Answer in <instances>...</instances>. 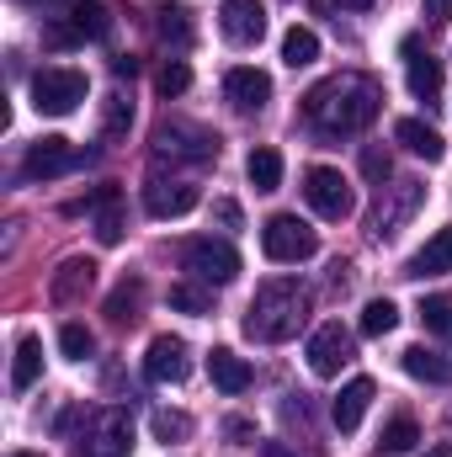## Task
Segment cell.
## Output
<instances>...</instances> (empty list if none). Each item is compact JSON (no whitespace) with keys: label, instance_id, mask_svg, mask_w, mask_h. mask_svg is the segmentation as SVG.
<instances>
[{"label":"cell","instance_id":"obj_1","mask_svg":"<svg viewBox=\"0 0 452 457\" xmlns=\"http://www.w3.org/2000/svg\"><path fill=\"white\" fill-rule=\"evenodd\" d=\"M378 112H383V91H378L372 75H356V70H340V75L320 80L304 96V117L320 133H356V128H367Z\"/></svg>","mask_w":452,"mask_h":457},{"label":"cell","instance_id":"obj_2","mask_svg":"<svg viewBox=\"0 0 452 457\" xmlns=\"http://www.w3.org/2000/svg\"><path fill=\"white\" fill-rule=\"evenodd\" d=\"M309 309H314V298H309V287L298 277H272V282L255 287V298L245 309V336L266 341V345H282L309 325Z\"/></svg>","mask_w":452,"mask_h":457},{"label":"cell","instance_id":"obj_3","mask_svg":"<svg viewBox=\"0 0 452 457\" xmlns=\"http://www.w3.org/2000/svg\"><path fill=\"white\" fill-rule=\"evenodd\" d=\"M70 457H133V420H128V410H117V404L91 410L80 436L70 442Z\"/></svg>","mask_w":452,"mask_h":457},{"label":"cell","instance_id":"obj_4","mask_svg":"<svg viewBox=\"0 0 452 457\" xmlns=\"http://www.w3.org/2000/svg\"><path fill=\"white\" fill-rule=\"evenodd\" d=\"M181 266H187L197 282H208V287H229V282L239 277V250H234L229 239L203 234V239H187V245H181Z\"/></svg>","mask_w":452,"mask_h":457},{"label":"cell","instance_id":"obj_5","mask_svg":"<svg viewBox=\"0 0 452 457\" xmlns=\"http://www.w3.org/2000/svg\"><path fill=\"white\" fill-rule=\"evenodd\" d=\"M261 250L277 266H298V261H309L320 250V234L304 224L298 213H277V219H266V228H261Z\"/></svg>","mask_w":452,"mask_h":457},{"label":"cell","instance_id":"obj_6","mask_svg":"<svg viewBox=\"0 0 452 457\" xmlns=\"http://www.w3.org/2000/svg\"><path fill=\"white\" fill-rule=\"evenodd\" d=\"M421 203H426V187H421V181H394V187H383V192H378V208L367 213V234H372V239H394L399 228L415 219Z\"/></svg>","mask_w":452,"mask_h":457},{"label":"cell","instance_id":"obj_7","mask_svg":"<svg viewBox=\"0 0 452 457\" xmlns=\"http://www.w3.org/2000/svg\"><path fill=\"white\" fill-rule=\"evenodd\" d=\"M86 75L80 70H38L32 75V107L43 117H70L86 102Z\"/></svg>","mask_w":452,"mask_h":457},{"label":"cell","instance_id":"obj_8","mask_svg":"<svg viewBox=\"0 0 452 457\" xmlns=\"http://www.w3.org/2000/svg\"><path fill=\"white\" fill-rule=\"evenodd\" d=\"M155 154L160 160H219V133L197 128V122H160L155 128Z\"/></svg>","mask_w":452,"mask_h":457},{"label":"cell","instance_id":"obj_9","mask_svg":"<svg viewBox=\"0 0 452 457\" xmlns=\"http://www.w3.org/2000/svg\"><path fill=\"white\" fill-rule=\"evenodd\" d=\"M304 197H309V208H314L320 219H331V224L351 219V208H356L351 181H346L340 170H331V165H314V170L304 176Z\"/></svg>","mask_w":452,"mask_h":457},{"label":"cell","instance_id":"obj_10","mask_svg":"<svg viewBox=\"0 0 452 457\" xmlns=\"http://www.w3.org/2000/svg\"><path fill=\"white\" fill-rule=\"evenodd\" d=\"M346 361H351V330H346L340 320H325V325L309 336V372H314V378H336Z\"/></svg>","mask_w":452,"mask_h":457},{"label":"cell","instance_id":"obj_11","mask_svg":"<svg viewBox=\"0 0 452 457\" xmlns=\"http://www.w3.org/2000/svg\"><path fill=\"white\" fill-rule=\"evenodd\" d=\"M75 165H80V149H75L70 138L48 133V138H38V144L27 149V160H21V176H27V181H48V176H64V170H75Z\"/></svg>","mask_w":452,"mask_h":457},{"label":"cell","instance_id":"obj_12","mask_svg":"<svg viewBox=\"0 0 452 457\" xmlns=\"http://www.w3.org/2000/svg\"><path fill=\"white\" fill-rule=\"evenodd\" d=\"M192 372V351L181 336H155L149 351H144V378L149 383H187Z\"/></svg>","mask_w":452,"mask_h":457},{"label":"cell","instance_id":"obj_13","mask_svg":"<svg viewBox=\"0 0 452 457\" xmlns=\"http://www.w3.org/2000/svg\"><path fill=\"white\" fill-rule=\"evenodd\" d=\"M224 102L234 112H261L272 102V75L255 70V64H234L224 75Z\"/></svg>","mask_w":452,"mask_h":457},{"label":"cell","instance_id":"obj_14","mask_svg":"<svg viewBox=\"0 0 452 457\" xmlns=\"http://www.w3.org/2000/svg\"><path fill=\"white\" fill-rule=\"evenodd\" d=\"M219 32L229 43H239V48L261 43L266 37V5L261 0H224L219 5Z\"/></svg>","mask_w":452,"mask_h":457},{"label":"cell","instance_id":"obj_15","mask_svg":"<svg viewBox=\"0 0 452 457\" xmlns=\"http://www.w3.org/2000/svg\"><path fill=\"white\" fill-rule=\"evenodd\" d=\"M405 80H410V96H421V102H437L442 96V59H431V54H421V43L415 37H405Z\"/></svg>","mask_w":452,"mask_h":457},{"label":"cell","instance_id":"obj_16","mask_svg":"<svg viewBox=\"0 0 452 457\" xmlns=\"http://www.w3.org/2000/svg\"><path fill=\"white\" fill-rule=\"evenodd\" d=\"M144 208H149V219H181L197 208V187L192 181H149Z\"/></svg>","mask_w":452,"mask_h":457},{"label":"cell","instance_id":"obj_17","mask_svg":"<svg viewBox=\"0 0 452 457\" xmlns=\"http://www.w3.org/2000/svg\"><path fill=\"white\" fill-rule=\"evenodd\" d=\"M91 282H96V261H86V255H70L59 271H54V282H48V293H54V303H80L86 293H91Z\"/></svg>","mask_w":452,"mask_h":457},{"label":"cell","instance_id":"obj_18","mask_svg":"<svg viewBox=\"0 0 452 457\" xmlns=\"http://www.w3.org/2000/svg\"><path fill=\"white\" fill-rule=\"evenodd\" d=\"M208 378H213L219 394H245V388H250V361L234 356L229 345H213V351H208Z\"/></svg>","mask_w":452,"mask_h":457},{"label":"cell","instance_id":"obj_19","mask_svg":"<svg viewBox=\"0 0 452 457\" xmlns=\"http://www.w3.org/2000/svg\"><path fill=\"white\" fill-rule=\"evenodd\" d=\"M372 378H351L346 388H340V399L331 404V420H336L340 431H356L362 426V415H367V404H372Z\"/></svg>","mask_w":452,"mask_h":457},{"label":"cell","instance_id":"obj_20","mask_svg":"<svg viewBox=\"0 0 452 457\" xmlns=\"http://www.w3.org/2000/svg\"><path fill=\"white\" fill-rule=\"evenodd\" d=\"M394 138H399V144H405L410 154H421L426 165H437V160L448 154V144H442V133H437V128H426L421 117H399V122H394Z\"/></svg>","mask_w":452,"mask_h":457},{"label":"cell","instance_id":"obj_21","mask_svg":"<svg viewBox=\"0 0 452 457\" xmlns=\"http://www.w3.org/2000/svg\"><path fill=\"white\" fill-rule=\"evenodd\" d=\"M442 271H452V228L431 234V239L410 255V266H405V277H442Z\"/></svg>","mask_w":452,"mask_h":457},{"label":"cell","instance_id":"obj_22","mask_svg":"<svg viewBox=\"0 0 452 457\" xmlns=\"http://www.w3.org/2000/svg\"><path fill=\"white\" fill-rule=\"evenodd\" d=\"M405 372L415 378V383H437V388H448L452 383V356H442V351H426V345H410L405 356Z\"/></svg>","mask_w":452,"mask_h":457},{"label":"cell","instance_id":"obj_23","mask_svg":"<svg viewBox=\"0 0 452 457\" xmlns=\"http://www.w3.org/2000/svg\"><path fill=\"white\" fill-rule=\"evenodd\" d=\"M155 32H160V43L187 48V43H192V11H187L181 0H160V5H155Z\"/></svg>","mask_w":452,"mask_h":457},{"label":"cell","instance_id":"obj_24","mask_svg":"<svg viewBox=\"0 0 452 457\" xmlns=\"http://www.w3.org/2000/svg\"><path fill=\"white\" fill-rule=\"evenodd\" d=\"M38 378H43V341L38 336H21L16 341V361H11V388L27 394Z\"/></svg>","mask_w":452,"mask_h":457},{"label":"cell","instance_id":"obj_25","mask_svg":"<svg viewBox=\"0 0 452 457\" xmlns=\"http://www.w3.org/2000/svg\"><path fill=\"white\" fill-rule=\"evenodd\" d=\"M86 208H96V239H102V245H117V239H122V208H117V187H96Z\"/></svg>","mask_w":452,"mask_h":457},{"label":"cell","instance_id":"obj_26","mask_svg":"<svg viewBox=\"0 0 452 457\" xmlns=\"http://www.w3.org/2000/svg\"><path fill=\"white\" fill-rule=\"evenodd\" d=\"M245 176H250V187L255 192H277L282 187V154L277 149H250V160H245Z\"/></svg>","mask_w":452,"mask_h":457},{"label":"cell","instance_id":"obj_27","mask_svg":"<svg viewBox=\"0 0 452 457\" xmlns=\"http://www.w3.org/2000/svg\"><path fill=\"white\" fill-rule=\"evenodd\" d=\"M320 59V37L309 32V27H288V37H282V64L288 70H309Z\"/></svg>","mask_w":452,"mask_h":457},{"label":"cell","instance_id":"obj_28","mask_svg":"<svg viewBox=\"0 0 452 457\" xmlns=\"http://www.w3.org/2000/svg\"><path fill=\"white\" fill-rule=\"evenodd\" d=\"M70 32H75V37H107V32H113V16H107L96 0H75V11H70Z\"/></svg>","mask_w":452,"mask_h":457},{"label":"cell","instance_id":"obj_29","mask_svg":"<svg viewBox=\"0 0 452 457\" xmlns=\"http://www.w3.org/2000/svg\"><path fill=\"white\" fill-rule=\"evenodd\" d=\"M138 303H144V282L128 277L113 298H107V320H113V325H133V320H138Z\"/></svg>","mask_w":452,"mask_h":457},{"label":"cell","instance_id":"obj_30","mask_svg":"<svg viewBox=\"0 0 452 457\" xmlns=\"http://www.w3.org/2000/svg\"><path fill=\"white\" fill-rule=\"evenodd\" d=\"M415 442H421V426H415V420H410V415H394V420H389V426H383V436H378V447H383V453H415Z\"/></svg>","mask_w":452,"mask_h":457},{"label":"cell","instance_id":"obj_31","mask_svg":"<svg viewBox=\"0 0 452 457\" xmlns=\"http://www.w3.org/2000/svg\"><path fill=\"white\" fill-rule=\"evenodd\" d=\"M394 325H399V309H394L389 298H372V303L362 309V336H367V341H383Z\"/></svg>","mask_w":452,"mask_h":457},{"label":"cell","instance_id":"obj_32","mask_svg":"<svg viewBox=\"0 0 452 457\" xmlns=\"http://www.w3.org/2000/svg\"><path fill=\"white\" fill-rule=\"evenodd\" d=\"M149 431H155V442H187L192 436V415L187 410H155Z\"/></svg>","mask_w":452,"mask_h":457},{"label":"cell","instance_id":"obj_33","mask_svg":"<svg viewBox=\"0 0 452 457\" xmlns=\"http://www.w3.org/2000/svg\"><path fill=\"white\" fill-rule=\"evenodd\" d=\"M421 325H426V336H437L442 345H452V303L448 298H426L421 303Z\"/></svg>","mask_w":452,"mask_h":457},{"label":"cell","instance_id":"obj_34","mask_svg":"<svg viewBox=\"0 0 452 457\" xmlns=\"http://www.w3.org/2000/svg\"><path fill=\"white\" fill-rule=\"evenodd\" d=\"M128 122H133V102H128L122 91H113V96H107V107H102V133H107V138H122V133H128Z\"/></svg>","mask_w":452,"mask_h":457},{"label":"cell","instance_id":"obj_35","mask_svg":"<svg viewBox=\"0 0 452 457\" xmlns=\"http://www.w3.org/2000/svg\"><path fill=\"white\" fill-rule=\"evenodd\" d=\"M59 351H64L70 361H86V356L96 351V336H91L86 325H64V330H59Z\"/></svg>","mask_w":452,"mask_h":457},{"label":"cell","instance_id":"obj_36","mask_svg":"<svg viewBox=\"0 0 452 457\" xmlns=\"http://www.w3.org/2000/svg\"><path fill=\"white\" fill-rule=\"evenodd\" d=\"M155 86H160V96H181V91L192 86V70H187L181 59H165L160 75H155Z\"/></svg>","mask_w":452,"mask_h":457},{"label":"cell","instance_id":"obj_37","mask_svg":"<svg viewBox=\"0 0 452 457\" xmlns=\"http://www.w3.org/2000/svg\"><path fill=\"white\" fill-rule=\"evenodd\" d=\"M171 309H181V314H208V293L192 287V282H176V287H171Z\"/></svg>","mask_w":452,"mask_h":457},{"label":"cell","instance_id":"obj_38","mask_svg":"<svg viewBox=\"0 0 452 457\" xmlns=\"http://www.w3.org/2000/svg\"><path fill=\"white\" fill-rule=\"evenodd\" d=\"M362 176L367 181H383L389 176V154L383 149H362Z\"/></svg>","mask_w":452,"mask_h":457},{"label":"cell","instance_id":"obj_39","mask_svg":"<svg viewBox=\"0 0 452 457\" xmlns=\"http://www.w3.org/2000/svg\"><path fill=\"white\" fill-rule=\"evenodd\" d=\"M213 219H219L224 228H239V203H229V197H219V203H213Z\"/></svg>","mask_w":452,"mask_h":457},{"label":"cell","instance_id":"obj_40","mask_svg":"<svg viewBox=\"0 0 452 457\" xmlns=\"http://www.w3.org/2000/svg\"><path fill=\"white\" fill-rule=\"evenodd\" d=\"M448 11H452V0H426V21H431V27H442Z\"/></svg>","mask_w":452,"mask_h":457},{"label":"cell","instance_id":"obj_41","mask_svg":"<svg viewBox=\"0 0 452 457\" xmlns=\"http://www.w3.org/2000/svg\"><path fill=\"white\" fill-rule=\"evenodd\" d=\"M113 75H128V80H133V75H138V59H128V54L113 59Z\"/></svg>","mask_w":452,"mask_h":457},{"label":"cell","instance_id":"obj_42","mask_svg":"<svg viewBox=\"0 0 452 457\" xmlns=\"http://www.w3.org/2000/svg\"><path fill=\"white\" fill-rule=\"evenodd\" d=\"M421 457H452V447L442 442V447H431V453H421Z\"/></svg>","mask_w":452,"mask_h":457},{"label":"cell","instance_id":"obj_43","mask_svg":"<svg viewBox=\"0 0 452 457\" xmlns=\"http://www.w3.org/2000/svg\"><path fill=\"white\" fill-rule=\"evenodd\" d=\"M340 5H351V11H367V5H372V0H340Z\"/></svg>","mask_w":452,"mask_h":457},{"label":"cell","instance_id":"obj_44","mask_svg":"<svg viewBox=\"0 0 452 457\" xmlns=\"http://www.w3.org/2000/svg\"><path fill=\"white\" fill-rule=\"evenodd\" d=\"M11 457H43V453H11Z\"/></svg>","mask_w":452,"mask_h":457}]
</instances>
